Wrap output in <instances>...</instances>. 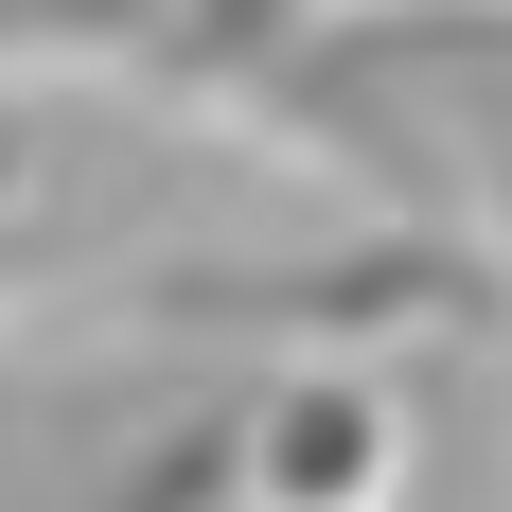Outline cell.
I'll list each match as a JSON object with an SVG mask.
<instances>
[{
	"label": "cell",
	"mask_w": 512,
	"mask_h": 512,
	"mask_svg": "<svg viewBox=\"0 0 512 512\" xmlns=\"http://www.w3.org/2000/svg\"><path fill=\"white\" fill-rule=\"evenodd\" d=\"M265 495H283V512H354L371 495V477H389V424H371L354 407V389H301V407H265Z\"/></svg>",
	"instance_id": "obj_1"
}]
</instances>
